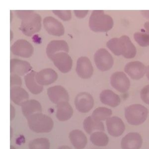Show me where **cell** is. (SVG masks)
Here are the masks:
<instances>
[{
	"instance_id": "cell-13",
	"label": "cell",
	"mask_w": 149,
	"mask_h": 149,
	"mask_svg": "<svg viewBox=\"0 0 149 149\" xmlns=\"http://www.w3.org/2000/svg\"><path fill=\"white\" fill-rule=\"evenodd\" d=\"M125 72L134 80H139L146 73L145 65L140 61H133L127 63L124 68Z\"/></svg>"
},
{
	"instance_id": "cell-1",
	"label": "cell",
	"mask_w": 149,
	"mask_h": 149,
	"mask_svg": "<svg viewBox=\"0 0 149 149\" xmlns=\"http://www.w3.org/2000/svg\"><path fill=\"white\" fill-rule=\"evenodd\" d=\"M88 23L90 29L93 31L107 32L113 27V20L104 10H94L91 14Z\"/></svg>"
},
{
	"instance_id": "cell-28",
	"label": "cell",
	"mask_w": 149,
	"mask_h": 149,
	"mask_svg": "<svg viewBox=\"0 0 149 149\" xmlns=\"http://www.w3.org/2000/svg\"><path fill=\"white\" fill-rule=\"evenodd\" d=\"M112 113V111L111 109L100 107L94 110L91 116L95 120L102 121L107 120L110 118Z\"/></svg>"
},
{
	"instance_id": "cell-33",
	"label": "cell",
	"mask_w": 149,
	"mask_h": 149,
	"mask_svg": "<svg viewBox=\"0 0 149 149\" xmlns=\"http://www.w3.org/2000/svg\"><path fill=\"white\" fill-rule=\"evenodd\" d=\"M140 97L144 102L149 105V85H147L142 88Z\"/></svg>"
},
{
	"instance_id": "cell-8",
	"label": "cell",
	"mask_w": 149,
	"mask_h": 149,
	"mask_svg": "<svg viewBox=\"0 0 149 149\" xmlns=\"http://www.w3.org/2000/svg\"><path fill=\"white\" fill-rule=\"evenodd\" d=\"M50 59L62 73H66L70 71L72 67V59L68 53L65 52L56 53Z\"/></svg>"
},
{
	"instance_id": "cell-43",
	"label": "cell",
	"mask_w": 149,
	"mask_h": 149,
	"mask_svg": "<svg viewBox=\"0 0 149 149\" xmlns=\"http://www.w3.org/2000/svg\"><path fill=\"white\" fill-rule=\"evenodd\" d=\"M10 149H15V148L13 146H10Z\"/></svg>"
},
{
	"instance_id": "cell-20",
	"label": "cell",
	"mask_w": 149,
	"mask_h": 149,
	"mask_svg": "<svg viewBox=\"0 0 149 149\" xmlns=\"http://www.w3.org/2000/svg\"><path fill=\"white\" fill-rule=\"evenodd\" d=\"M22 111L23 115L27 119L31 115L41 113L42 107L40 103L36 100H28L22 105Z\"/></svg>"
},
{
	"instance_id": "cell-19",
	"label": "cell",
	"mask_w": 149,
	"mask_h": 149,
	"mask_svg": "<svg viewBox=\"0 0 149 149\" xmlns=\"http://www.w3.org/2000/svg\"><path fill=\"white\" fill-rule=\"evenodd\" d=\"M69 46L65 40H52L50 41L46 48V53L50 59L54 55L61 52H69Z\"/></svg>"
},
{
	"instance_id": "cell-32",
	"label": "cell",
	"mask_w": 149,
	"mask_h": 149,
	"mask_svg": "<svg viewBox=\"0 0 149 149\" xmlns=\"http://www.w3.org/2000/svg\"><path fill=\"white\" fill-rule=\"evenodd\" d=\"M10 88L13 87H20L22 84V79L19 76L15 74H11L10 77Z\"/></svg>"
},
{
	"instance_id": "cell-36",
	"label": "cell",
	"mask_w": 149,
	"mask_h": 149,
	"mask_svg": "<svg viewBox=\"0 0 149 149\" xmlns=\"http://www.w3.org/2000/svg\"><path fill=\"white\" fill-rule=\"evenodd\" d=\"M10 120H12L15 116V108L13 107V105L12 104H10Z\"/></svg>"
},
{
	"instance_id": "cell-37",
	"label": "cell",
	"mask_w": 149,
	"mask_h": 149,
	"mask_svg": "<svg viewBox=\"0 0 149 149\" xmlns=\"http://www.w3.org/2000/svg\"><path fill=\"white\" fill-rule=\"evenodd\" d=\"M142 15H143L146 18L149 19V10H141Z\"/></svg>"
},
{
	"instance_id": "cell-18",
	"label": "cell",
	"mask_w": 149,
	"mask_h": 149,
	"mask_svg": "<svg viewBox=\"0 0 149 149\" xmlns=\"http://www.w3.org/2000/svg\"><path fill=\"white\" fill-rule=\"evenodd\" d=\"M10 73L17 74L18 76H23L29 73L31 70V65L27 61L18 59H12L10 60Z\"/></svg>"
},
{
	"instance_id": "cell-27",
	"label": "cell",
	"mask_w": 149,
	"mask_h": 149,
	"mask_svg": "<svg viewBox=\"0 0 149 149\" xmlns=\"http://www.w3.org/2000/svg\"><path fill=\"white\" fill-rule=\"evenodd\" d=\"M90 141L95 146L104 147L108 144L109 138L108 136L102 132H95L91 134Z\"/></svg>"
},
{
	"instance_id": "cell-9",
	"label": "cell",
	"mask_w": 149,
	"mask_h": 149,
	"mask_svg": "<svg viewBox=\"0 0 149 149\" xmlns=\"http://www.w3.org/2000/svg\"><path fill=\"white\" fill-rule=\"evenodd\" d=\"M111 86L118 91L120 93L126 92L130 87V82L125 73L122 72L113 73L110 79Z\"/></svg>"
},
{
	"instance_id": "cell-11",
	"label": "cell",
	"mask_w": 149,
	"mask_h": 149,
	"mask_svg": "<svg viewBox=\"0 0 149 149\" xmlns=\"http://www.w3.org/2000/svg\"><path fill=\"white\" fill-rule=\"evenodd\" d=\"M47 94L50 101L55 104L61 102H68L69 100V96L66 90L59 85L48 88Z\"/></svg>"
},
{
	"instance_id": "cell-15",
	"label": "cell",
	"mask_w": 149,
	"mask_h": 149,
	"mask_svg": "<svg viewBox=\"0 0 149 149\" xmlns=\"http://www.w3.org/2000/svg\"><path fill=\"white\" fill-rule=\"evenodd\" d=\"M106 125L108 132L113 137L120 136L125 129V126L122 120L116 116L110 117L107 119Z\"/></svg>"
},
{
	"instance_id": "cell-4",
	"label": "cell",
	"mask_w": 149,
	"mask_h": 149,
	"mask_svg": "<svg viewBox=\"0 0 149 149\" xmlns=\"http://www.w3.org/2000/svg\"><path fill=\"white\" fill-rule=\"evenodd\" d=\"M41 28V17L33 11L24 18L20 26V30L27 36H31L38 32Z\"/></svg>"
},
{
	"instance_id": "cell-5",
	"label": "cell",
	"mask_w": 149,
	"mask_h": 149,
	"mask_svg": "<svg viewBox=\"0 0 149 149\" xmlns=\"http://www.w3.org/2000/svg\"><path fill=\"white\" fill-rule=\"evenodd\" d=\"M116 55H123L127 59L133 58L136 56V48L132 42L129 37L123 35L117 38L115 44Z\"/></svg>"
},
{
	"instance_id": "cell-17",
	"label": "cell",
	"mask_w": 149,
	"mask_h": 149,
	"mask_svg": "<svg viewBox=\"0 0 149 149\" xmlns=\"http://www.w3.org/2000/svg\"><path fill=\"white\" fill-rule=\"evenodd\" d=\"M57 73L51 68H45L37 72L36 79L41 86H47L53 83L57 80Z\"/></svg>"
},
{
	"instance_id": "cell-42",
	"label": "cell",
	"mask_w": 149,
	"mask_h": 149,
	"mask_svg": "<svg viewBox=\"0 0 149 149\" xmlns=\"http://www.w3.org/2000/svg\"><path fill=\"white\" fill-rule=\"evenodd\" d=\"M12 134H13V130H12V128L10 127V138H12Z\"/></svg>"
},
{
	"instance_id": "cell-14",
	"label": "cell",
	"mask_w": 149,
	"mask_h": 149,
	"mask_svg": "<svg viewBox=\"0 0 149 149\" xmlns=\"http://www.w3.org/2000/svg\"><path fill=\"white\" fill-rule=\"evenodd\" d=\"M76 71L82 79H89L93 73V67L90 60L86 56H81L77 61Z\"/></svg>"
},
{
	"instance_id": "cell-38",
	"label": "cell",
	"mask_w": 149,
	"mask_h": 149,
	"mask_svg": "<svg viewBox=\"0 0 149 149\" xmlns=\"http://www.w3.org/2000/svg\"><path fill=\"white\" fill-rule=\"evenodd\" d=\"M144 29H145V31L149 35V22H147L144 23Z\"/></svg>"
},
{
	"instance_id": "cell-12",
	"label": "cell",
	"mask_w": 149,
	"mask_h": 149,
	"mask_svg": "<svg viewBox=\"0 0 149 149\" xmlns=\"http://www.w3.org/2000/svg\"><path fill=\"white\" fill-rule=\"evenodd\" d=\"M43 25L45 30L51 35L61 36L64 34L65 28L63 24L52 16L45 17L43 19Z\"/></svg>"
},
{
	"instance_id": "cell-35",
	"label": "cell",
	"mask_w": 149,
	"mask_h": 149,
	"mask_svg": "<svg viewBox=\"0 0 149 149\" xmlns=\"http://www.w3.org/2000/svg\"><path fill=\"white\" fill-rule=\"evenodd\" d=\"M88 10H74V13L78 18H83L88 13Z\"/></svg>"
},
{
	"instance_id": "cell-26",
	"label": "cell",
	"mask_w": 149,
	"mask_h": 149,
	"mask_svg": "<svg viewBox=\"0 0 149 149\" xmlns=\"http://www.w3.org/2000/svg\"><path fill=\"white\" fill-rule=\"evenodd\" d=\"M83 127L88 134H91L94 130L104 131V126L101 121L94 119L92 116L87 117L83 121Z\"/></svg>"
},
{
	"instance_id": "cell-25",
	"label": "cell",
	"mask_w": 149,
	"mask_h": 149,
	"mask_svg": "<svg viewBox=\"0 0 149 149\" xmlns=\"http://www.w3.org/2000/svg\"><path fill=\"white\" fill-rule=\"evenodd\" d=\"M10 100L17 105H22L28 100L29 95L28 93L21 87H13L10 88Z\"/></svg>"
},
{
	"instance_id": "cell-40",
	"label": "cell",
	"mask_w": 149,
	"mask_h": 149,
	"mask_svg": "<svg viewBox=\"0 0 149 149\" xmlns=\"http://www.w3.org/2000/svg\"><path fill=\"white\" fill-rule=\"evenodd\" d=\"M146 76H147V79L149 80V66H148L147 68H146Z\"/></svg>"
},
{
	"instance_id": "cell-30",
	"label": "cell",
	"mask_w": 149,
	"mask_h": 149,
	"mask_svg": "<svg viewBox=\"0 0 149 149\" xmlns=\"http://www.w3.org/2000/svg\"><path fill=\"white\" fill-rule=\"evenodd\" d=\"M135 41L141 47L149 45V35L146 31L136 32L134 34Z\"/></svg>"
},
{
	"instance_id": "cell-6",
	"label": "cell",
	"mask_w": 149,
	"mask_h": 149,
	"mask_svg": "<svg viewBox=\"0 0 149 149\" xmlns=\"http://www.w3.org/2000/svg\"><path fill=\"white\" fill-rule=\"evenodd\" d=\"M94 62L97 68L102 72L109 70L113 65L112 56L105 48H100L95 52Z\"/></svg>"
},
{
	"instance_id": "cell-22",
	"label": "cell",
	"mask_w": 149,
	"mask_h": 149,
	"mask_svg": "<svg viewBox=\"0 0 149 149\" xmlns=\"http://www.w3.org/2000/svg\"><path fill=\"white\" fill-rule=\"evenodd\" d=\"M101 102L111 107H116L120 103V97L111 90H104L100 94Z\"/></svg>"
},
{
	"instance_id": "cell-3",
	"label": "cell",
	"mask_w": 149,
	"mask_h": 149,
	"mask_svg": "<svg viewBox=\"0 0 149 149\" xmlns=\"http://www.w3.org/2000/svg\"><path fill=\"white\" fill-rule=\"evenodd\" d=\"M148 109L141 104H133L125 108V116L127 122L132 125L142 124L148 116Z\"/></svg>"
},
{
	"instance_id": "cell-7",
	"label": "cell",
	"mask_w": 149,
	"mask_h": 149,
	"mask_svg": "<svg viewBox=\"0 0 149 149\" xmlns=\"http://www.w3.org/2000/svg\"><path fill=\"white\" fill-rule=\"evenodd\" d=\"M10 50L15 55L28 58L32 56L34 52V48L28 41L19 39L12 44Z\"/></svg>"
},
{
	"instance_id": "cell-41",
	"label": "cell",
	"mask_w": 149,
	"mask_h": 149,
	"mask_svg": "<svg viewBox=\"0 0 149 149\" xmlns=\"http://www.w3.org/2000/svg\"><path fill=\"white\" fill-rule=\"evenodd\" d=\"M10 41H11L12 38H13V32H12V30H10Z\"/></svg>"
},
{
	"instance_id": "cell-24",
	"label": "cell",
	"mask_w": 149,
	"mask_h": 149,
	"mask_svg": "<svg viewBox=\"0 0 149 149\" xmlns=\"http://www.w3.org/2000/svg\"><path fill=\"white\" fill-rule=\"evenodd\" d=\"M73 110L68 102H61L57 104L56 116L61 122L69 120L73 115Z\"/></svg>"
},
{
	"instance_id": "cell-31",
	"label": "cell",
	"mask_w": 149,
	"mask_h": 149,
	"mask_svg": "<svg viewBox=\"0 0 149 149\" xmlns=\"http://www.w3.org/2000/svg\"><path fill=\"white\" fill-rule=\"evenodd\" d=\"M52 12L64 21L69 20L72 18V13L70 10H52Z\"/></svg>"
},
{
	"instance_id": "cell-29",
	"label": "cell",
	"mask_w": 149,
	"mask_h": 149,
	"mask_svg": "<svg viewBox=\"0 0 149 149\" xmlns=\"http://www.w3.org/2000/svg\"><path fill=\"white\" fill-rule=\"evenodd\" d=\"M29 147V149H49L50 142L47 138H38L31 140Z\"/></svg>"
},
{
	"instance_id": "cell-16",
	"label": "cell",
	"mask_w": 149,
	"mask_h": 149,
	"mask_svg": "<svg viewBox=\"0 0 149 149\" xmlns=\"http://www.w3.org/2000/svg\"><path fill=\"white\" fill-rule=\"evenodd\" d=\"M142 143V137L139 133L130 132L122 138L120 145L122 149H140Z\"/></svg>"
},
{
	"instance_id": "cell-39",
	"label": "cell",
	"mask_w": 149,
	"mask_h": 149,
	"mask_svg": "<svg viewBox=\"0 0 149 149\" xmlns=\"http://www.w3.org/2000/svg\"><path fill=\"white\" fill-rule=\"evenodd\" d=\"M58 149H72V148L68 146H62L59 147Z\"/></svg>"
},
{
	"instance_id": "cell-23",
	"label": "cell",
	"mask_w": 149,
	"mask_h": 149,
	"mask_svg": "<svg viewBox=\"0 0 149 149\" xmlns=\"http://www.w3.org/2000/svg\"><path fill=\"white\" fill-rule=\"evenodd\" d=\"M37 72L34 70H31L30 72L24 76V81L26 87L29 91L34 94H38L43 90V86L37 83L36 76Z\"/></svg>"
},
{
	"instance_id": "cell-10",
	"label": "cell",
	"mask_w": 149,
	"mask_h": 149,
	"mask_svg": "<svg viewBox=\"0 0 149 149\" xmlns=\"http://www.w3.org/2000/svg\"><path fill=\"white\" fill-rule=\"evenodd\" d=\"M74 105L78 111L81 113H87L93 108L94 99L88 93L81 92L76 96Z\"/></svg>"
},
{
	"instance_id": "cell-34",
	"label": "cell",
	"mask_w": 149,
	"mask_h": 149,
	"mask_svg": "<svg viewBox=\"0 0 149 149\" xmlns=\"http://www.w3.org/2000/svg\"><path fill=\"white\" fill-rule=\"evenodd\" d=\"M33 11L34 10H15V12L17 17H19L20 19L23 20L24 18H25L27 16H28L29 14L32 13Z\"/></svg>"
},
{
	"instance_id": "cell-21",
	"label": "cell",
	"mask_w": 149,
	"mask_h": 149,
	"mask_svg": "<svg viewBox=\"0 0 149 149\" xmlns=\"http://www.w3.org/2000/svg\"><path fill=\"white\" fill-rule=\"evenodd\" d=\"M69 138L73 146L76 149H83L87 143V137L80 130H73L69 133Z\"/></svg>"
},
{
	"instance_id": "cell-2",
	"label": "cell",
	"mask_w": 149,
	"mask_h": 149,
	"mask_svg": "<svg viewBox=\"0 0 149 149\" xmlns=\"http://www.w3.org/2000/svg\"><path fill=\"white\" fill-rule=\"evenodd\" d=\"M27 119L29 128L36 133H48L54 127L52 119L42 113L34 114Z\"/></svg>"
}]
</instances>
